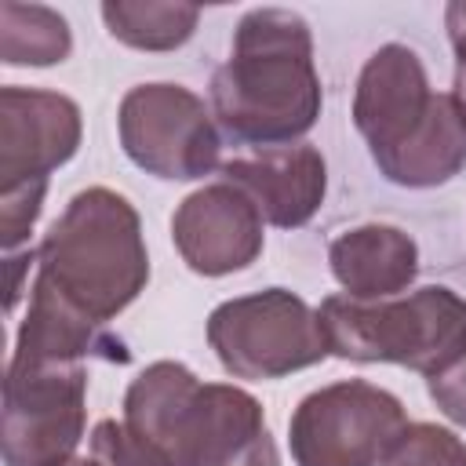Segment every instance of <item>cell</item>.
I'll return each instance as SVG.
<instances>
[{"label": "cell", "mask_w": 466, "mask_h": 466, "mask_svg": "<svg viewBox=\"0 0 466 466\" xmlns=\"http://www.w3.org/2000/svg\"><path fill=\"white\" fill-rule=\"evenodd\" d=\"M379 466H466V441L437 422H408Z\"/></svg>", "instance_id": "cell-17"}, {"label": "cell", "mask_w": 466, "mask_h": 466, "mask_svg": "<svg viewBox=\"0 0 466 466\" xmlns=\"http://www.w3.org/2000/svg\"><path fill=\"white\" fill-rule=\"evenodd\" d=\"M91 455L102 466H164L124 422L116 419H102L91 433Z\"/></svg>", "instance_id": "cell-19"}, {"label": "cell", "mask_w": 466, "mask_h": 466, "mask_svg": "<svg viewBox=\"0 0 466 466\" xmlns=\"http://www.w3.org/2000/svg\"><path fill=\"white\" fill-rule=\"evenodd\" d=\"M430 400L441 408V415H448L455 426H466V353L441 375L426 379Z\"/></svg>", "instance_id": "cell-20"}, {"label": "cell", "mask_w": 466, "mask_h": 466, "mask_svg": "<svg viewBox=\"0 0 466 466\" xmlns=\"http://www.w3.org/2000/svg\"><path fill=\"white\" fill-rule=\"evenodd\" d=\"M208 346L233 379H284L328 357L317 309L288 288L226 299L208 317Z\"/></svg>", "instance_id": "cell-6"}, {"label": "cell", "mask_w": 466, "mask_h": 466, "mask_svg": "<svg viewBox=\"0 0 466 466\" xmlns=\"http://www.w3.org/2000/svg\"><path fill=\"white\" fill-rule=\"evenodd\" d=\"M353 124L375 167L408 189H430L466 167V113L451 91H433L408 44H382L360 69Z\"/></svg>", "instance_id": "cell-2"}, {"label": "cell", "mask_w": 466, "mask_h": 466, "mask_svg": "<svg viewBox=\"0 0 466 466\" xmlns=\"http://www.w3.org/2000/svg\"><path fill=\"white\" fill-rule=\"evenodd\" d=\"M116 131L127 160L167 182L204 178L218 167L215 113L182 84H138L120 98Z\"/></svg>", "instance_id": "cell-8"}, {"label": "cell", "mask_w": 466, "mask_h": 466, "mask_svg": "<svg viewBox=\"0 0 466 466\" xmlns=\"http://www.w3.org/2000/svg\"><path fill=\"white\" fill-rule=\"evenodd\" d=\"M444 25H448V40L455 51V84L451 95L466 113V0H455L444 7Z\"/></svg>", "instance_id": "cell-21"}, {"label": "cell", "mask_w": 466, "mask_h": 466, "mask_svg": "<svg viewBox=\"0 0 466 466\" xmlns=\"http://www.w3.org/2000/svg\"><path fill=\"white\" fill-rule=\"evenodd\" d=\"M47 197V182H22L15 189H0V244L7 255L33 233L40 208Z\"/></svg>", "instance_id": "cell-18"}, {"label": "cell", "mask_w": 466, "mask_h": 466, "mask_svg": "<svg viewBox=\"0 0 466 466\" xmlns=\"http://www.w3.org/2000/svg\"><path fill=\"white\" fill-rule=\"evenodd\" d=\"M328 262L342 291L357 302H379L404 291L419 273L415 240L386 222H364L339 233L328 248Z\"/></svg>", "instance_id": "cell-14"}, {"label": "cell", "mask_w": 466, "mask_h": 466, "mask_svg": "<svg viewBox=\"0 0 466 466\" xmlns=\"http://www.w3.org/2000/svg\"><path fill=\"white\" fill-rule=\"evenodd\" d=\"M171 240L182 262L200 277L248 269L266 244L258 208L229 182L189 193L171 215Z\"/></svg>", "instance_id": "cell-11"}, {"label": "cell", "mask_w": 466, "mask_h": 466, "mask_svg": "<svg viewBox=\"0 0 466 466\" xmlns=\"http://www.w3.org/2000/svg\"><path fill=\"white\" fill-rule=\"evenodd\" d=\"M73 51L66 15L44 4H0V58L7 66H55Z\"/></svg>", "instance_id": "cell-16"}, {"label": "cell", "mask_w": 466, "mask_h": 466, "mask_svg": "<svg viewBox=\"0 0 466 466\" xmlns=\"http://www.w3.org/2000/svg\"><path fill=\"white\" fill-rule=\"evenodd\" d=\"M87 426V371L69 368H15L4 371V462L7 466H62L73 459Z\"/></svg>", "instance_id": "cell-9"}, {"label": "cell", "mask_w": 466, "mask_h": 466, "mask_svg": "<svg viewBox=\"0 0 466 466\" xmlns=\"http://www.w3.org/2000/svg\"><path fill=\"white\" fill-rule=\"evenodd\" d=\"M317 317L328 353L357 364H400L433 379L466 353V299L444 284L379 302L328 295Z\"/></svg>", "instance_id": "cell-4"}, {"label": "cell", "mask_w": 466, "mask_h": 466, "mask_svg": "<svg viewBox=\"0 0 466 466\" xmlns=\"http://www.w3.org/2000/svg\"><path fill=\"white\" fill-rule=\"evenodd\" d=\"M313 36L299 11L255 7L237 22L229 58L211 76V113L237 146H291L320 116Z\"/></svg>", "instance_id": "cell-1"}, {"label": "cell", "mask_w": 466, "mask_h": 466, "mask_svg": "<svg viewBox=\"0 0 466 466\" xmlns=\"http://www.w3.org/2000/svg\"><path fill=\"white\" fill-rule=\"evenodd\" d=\"M258 419L262 404L248 390L200 382L178 360H153L124 393V426L164 466H197Z\"/></svg>", "instance_id": "cell-5"}, {"label": "cell", "mask_w": 466, "mask_h": 466, "mask_svg": "<svg viewBox=\"0 0 466 466\" xmlns=\"http://www.w3.org/2000/svg\"><path fill=\"white\" fill-rule=\"evenodd\" d=\"M404 426V404L390 390L342 379L299 400L288 444L295 466H379Z\"/></svg>", "instance_id": "cell-7"}, {"label": "cell", "mask_w": 466, "mask_h": 466, "mask_svg": "<svg viewBox=\"0 0 466 466\" xmlns=\"http://www.w3.org/2000/svg\"><path fill=\"white\" fill-rule=\"evenodd\" d=\"M80 106L58 91L7 84L0 91V189L47 182L80 146Z\"/></svg>", "instance_id": "cell-10"}, {"label": "cell", "mask_w": 466, "mask_h": 466, "mask_svg": "<svg viewBox=\"0 0 466 466\" xmlns=\"http://www.w3.org/2000/svg\"><path fill=\"white\" fill-rule=\"evenodd\" d=\"M36 277L69 306L106 324L124 313L149 280L142 222L116 189H80L36 248Z\"/></svg>", "instance_id": "cell-3"}, {"label": "cell", "mask_w": 466, "mask_h": 466, "mask_svg": "<svg viewBox=\"0 0 466 466\" xmlns=\"http://www.w3.org/2000/svg\"><path fill=\"white\" fill-rule=\"evenodd\" d=\"M87 357L109 360V364H127L131 353L127 346L109 335L98 320L69 306L47 280H33L29 291V309L22 317L15 353L7 364L15 368H69L84 364Z\"/></svg>", "instance_id": "cell-13"}, {"label": "cell", "mask_w": 466, "mask_h": 466, "mask_svg": "<svg viewBox=\"0 0 466 466\" xmlns=\"http://www.w3.org/2000/svg\"><path fill=\"white\" fill-rule=\"evenodd\" d=\"M62 466H102V462H98L95 455H91V459H80V455H73V459H69V462H62Z\"/></svg>", "instance_id": "cell-23"}, {"label": "cell", "mask_w": 466, "mask_h": 466, "mask_svg": "<svg viewBox=\"0 0 466 466\" xmlns=\"http://www.w3.org/2000/svg\"><path fill=\"white\" fill-rule=\"evenodd\" d=\"M222 182L237 186L258 208L262 222L277 229H299L324 204L328 164L317 146L291 142L222 164Z\"/></svg>", "instance_id": "cell-12"}, {"label": "cell", "mask_w": 466, "mask_h": 466, "mask_svg": "<svg viewBox=\"0 0 466 466\" xmlns=\"http://www.w3.org/2000/svg\"><path fill=\"white\" fill-rule=\"evenodd\" d=\"M102 22L113 40L135 51H175L193 36L200 7L186 0H106Z\"/></svg>", "instance_id": "cell-15"}, {"label": "cell", "mask_w": 466, "mask_h": 466, "mask_svg": "<svg viewBox=\"0 0 466 466\" xmlns=\"http://www.w3.org/2000/svg\"><path fill=\"white\" fill-rule=\"evenodd\" d=\"M211 466H280V455H277V444H273L269 430H262V433H255L251 441H244L240 448H233L229 455H222Z\"/></svg>", "instance_id": "cell-22"}]
</instances>
